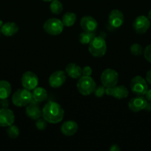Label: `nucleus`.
<instances>
[{
	"instance_id": "obj_1",
	"label": "nucleus",
	"mask_w": 151,
	"mask_h": 151,
	"mask_svg": "<svg viewBox=\"0 0 151 151\" xmlns=\"http://www.w3.org/2000/svg\"><path fill=\"white\" fill-rule=\"evenodd\" d=\"M42 117L48 123L57 124L63 119L65 111L62 106L55 102L46 103L42 109Z\"/></svg>"
},
{
	"instance_id": "obj_2",
	"label": "nucleus",
	"mask_w": 151,
	"mask_h": 151,
	"mask_svg": "<svg viewBox=\"0 0 151 151\" xmlns=\"http://www.w3.org/2000/svg\"><path fill=\"white\" fill-rule=\"evenodd\" d=\"M88 50L90 54L96 58L102 57L107 51V43L101 36H96L89 44Z\"/></svg>"
},
{
	"instance_id": "obj_3",
	"label": "nucleus",
	"mask_w": 151,
	"mask_h": 151,
	"mask_svg": "<svg viewBox=\"0 0 151 151\" xmlns=\"http://www.w3.org/2000/svg\"><path fill=\"white\" fill-rule=\"evenodd\" d=\"M78 92L84 96L90 95L94 92L96 87V82L90 76H82L78 78L76 84Z\"/></svg>"
},
{
	"instance_id": "obj_4",
	"label": "nucleus",
	"mask_w": 151,
	"mask_h": 151,
	"mask_svg": "<svg viewBox=\"0 0 151 151\" xmlns=\"http://www.w3.org/2000/svg\"><path fill=\"white\" fill-rule=\"evenodd\" d=\"M32 92L26 88H20L13 93L12 96V103L17 107L26 106L32 101Z\"/></svg>"
},
{
	"instance_id": "obj_5",
	"label": "nucleus",
	"mask_w": 151,
	"mask_h": 151,
	"mask_svg": "<svg viewBox=\"0 0 151 151\" xmlns=\"http://www.w3.org/2000/svg\"><path fill=\"white\" fill-rule=\"evenodd\" d=\"M44 30L50 35H58L62 32L64 24L62 20L56 18H51L45 21L43 25Z\"/></svg>"
},
{
	"instance_id": "obj_6",
	"label": "nucleus",
	"mask_w": 151,
	"mask_h": 151,
	"mask_svg": "<svg viewBox=\"0 0 151 151\" xmlns=\"http://www.w3.org/2000/svg\"><path fill=\"white\" fill-rule=\"evenodd\" d=\"M130 89L137 96H144L148 90L147 82L141 76H135L130 81Z\"/></svg>"
},
{
	"instance_id": "obj_7",
	"label": "nucleus",
	"mask_w": 151,
	"mask_h": 151,
	"mask_svg": "<svg viewBox=\"0 0 151 151\" xmlns=\"http://www.w3.org/2000/svg\"><path fill=\"white\" fill-rule=\"evenodd\" d=\"M101 81L104 86L113 87L118 81V72L113 69H107L103 71L101 75Z\"/></svg>"
},
{
	"instance_id": "obj_8",
	"label": "nucleus",
	"mask_w": 151,
	"mask_h": 151,
	"mask_svg": "<svg viewBox=\"0 0 151 151\" xmlns=\"http://www.w3.org/2000/svg\"><path fill=\"white\" fill-rule=\"evenodd\" d=\"M22 85L26 89L33 91L35 88L38 86V78L35 73L32 72H25L22 75Z\"/></svg>"
},
{
	"instance_id": "obj_9",
	"label": "nucleus",
	"mask_w": 151,
	"mask_h": 151,
	"mask_svg": "<svg viewBox=\"0 0 151 151\" xmlns=\"http://www.w3.org/2000/svg\"><path fill=\"white\" fill-rule=\"evenodd\" d=\"M150 22L149 18L145 16H139L135 19L133 23V27L138 34H144L149 29Z\"/></svg>"
},
{
	"instance_id": "obj_10",
	"label": "nucleus",
	"mask_w": 151,
	"mask_h": 151,
	"mask_svg": "<svg viewBox=\"0 0 151 151\" xmlns=\"http://www.w3.org/2000/svg\"><path fill=\"white\" fill-rule=\"evenodd\" d=\"M148 102L143 96H137L133 97L128 102V108L131 111L139 112L146 109Z\"/></svg>"
},
{
	"instance_id": "obj_11",
	"label": "nucleus",
	"mask_w": 151,
	"mask_h": 151,
	"mask_svg": "<svg viewBox=\"0 0 151 151\" xmlns=\"http://www.w3.org/2000/svg\"><path fill=\"white\" fill-rule=\"evenodd\" d=\"M25 114L28 117L30 118L31 119H33V120H36L42 116V111L40 109L38 103L32 100V101L28 106H26Z\"/></svg>"
},
{
	"instance_id": "obj_12",
	"label": "nucleus",
	"mask_w": 151,
	"mask_h": 151,
	"mask_svg": "<svg viewBox=\"0 0 151 151\" xmlns=\"http://www.w3.org/2000/svg\"><path fill=\"white\" fill-rule=\"evenodd\" d=\"M66 75L63 71H56L50 75L49 78V85L52 88H59L66 81Z\"/></svg>"
},
{
	"instance_id": "obj_13",
	"label": "nucleus",
	"mask_w": 151,
	"mask_h": 151,
	"mask_svg": "<svg viewBox=\"0 0 151 151\" xmlns=\"http://www.w3.org/2000/svg\"><path fill=\"white\" fill-rule=\"evenodd\" d=\"M124 21V14L121 11L117 9H114L110 13L108 22L110 25L113 28H118L123 24Z\"/></svg>"
},
{
	"instance_id": "obj_14",
	"label": "nucleus",
	"mask_w": 151,
	"mask_h": 151,
	"mask_svg": "<svg viewBox=\"0 0 151 151\" xmlns=\"http://www.w3.org/2000/svg\"><path fill=\"white\" fill-rule=\"evenodd\" d=\"M15 115L8 109H0V127H8L13 124Z\"/></svg>"
},
{
	"instance_id": "obj_15",
	"label": "nucleus",
	"mask_w": 151,
	"mask_h": 151,
	"mask_svg": "<svg viewBox=\"0 0 151 151\" xmlns=\"http://www.w3.org/2000/svg\"><path fill=\"white\" fill-rule=\"evenodd\" d=\"M80 25L84 31L95 32L98 27V23L96 19L90 16H84L80 21Z\"/></svg>"
},
{
	"instance_id": "obj_16",
	"label": "nucleus",
	"mask_w": 151,
	"mask_h": 151,
	"mask_svg": "<svg viewBox=\"0 0 151 151\" xmlns=\"http://www.w3.org/2000/svg\"><path fill=\"white\" fill-rule=\"evenodd\" d=\"M78 128V124L75 121H65L61 127V132L63 135L67 136V137H71L76 134Z\"/></svg>"
},
{
	"instance_id": "obj_17",
	"label": "nucleus",
	"mask_w": 151,
	"mask_h": 151,
	"mask_svg": "<svg viewBox=\"0 0 151 151\" xmlns=\"http://www.w3.org/2000/svg\"><path fill=\"white\" fill-rule=\"evenodd\" d=\"M1 32L5 36H13L16 35L19 31V27L14 22H8L4 23L2 26L0 27Z\"/></svg>"
},
{
	"instance_id": "obj_18",
	"label": "nucleus",
	"mask_w": 151,
	"mask_h": 151,
	"mask_svg": "<svg viewBox=\"0 0 151 151\" xmlns=\"http://www.w3.org/2000/svg\"><path fill=\"white\" fill-rule=\"evenodd\" d=\"M65 72L68 76L73 79H78L82 76V69L74 63H69L65 68Z\"/></svg>"
},
{
	"instance_id": "obj_19",
	"label": "nucleus",
	"mask_w": 151,
	"mask_h": 151,
	"mask_svg": "<svg viewBox=\"0 0 151 151\" xmlns=\"http://www.w3.org/2000/svg\"><path fill=\"white\" fill-rule=\"evenodd\" d=\"M32 97L34 101L37 103H42L47 98V92L45 88L38 87L34 88L32 91Z\"/></svg>"
},
{
	"instance_id": "obj_20",
	"label": "nucleus",
	"mask_w": 151,
	"mask_h": 151,
	"mask_svg": "<svg viewBox=\"0 0 151 151\" xmlns=\"http://www.w3.org/2000/svg\"><path fill=\"white\" fill-rule=\"evenodd\" d=\"M129 94L128 89L127 87L123 85H116L113 86V97L115 98L121 100L127 97Z\"/></svg>"
},
{
	"instance_id": "obj_21",
	"label": "nucleus",
	"mask_w": 151,
	"mask_h": 151,
	"mask_svg": "<svg viewBox=\"0 0 151 151\" xmlns=\"http://www.w3.org/2000/svg\"><path fill=\"white\" fill-rule=\"evenodd\" d=\"M11 91V85L8 81H0V100L8 98Z\"/></svg>"
},
{
	"instance_id": "obj_22",
	"label": "nucleus",
	"mask_w": 151,
	"mask_h": 151,
	"mask_svg": "<svg viewBox=\"0 0 151 151\" xmlns=\"http://www.w3.org/2000/svg\"><path fill=\"white\" fill-rule=\"evenodd\" d=\"M76 21V15L72 12H68L62 16V22L63 23L64 26L65 27H71L75 24Z\"/></svg>"
},
{
	"instance_id": "obj_23",
	"label": "nucleus",
	"mask_w": 151,
	"mask_h": 151,
	"mask_svg": "<svg viewBox=\"0 0 151 151\" xmlns=\"http://www.w3.org/2000/svg\"><path fill=\"white\" fill-rule=\"evenodd\" d=\"M95 37H96V35H95L94 32L84 31L78 35V41L82 44H89Z\"/></svg>"
},
{
	"instance_id": "obj_24",
	"label": "nucleus",
	"mask_w": 151,
	"mask_h": 151,
	"mask_svg": "<svg viewBox=\"0 0 151 151\" xmlns=\"http://www.w3.org/2000/svg\"><path fill=\"white\" fill-rule=\"evenodd\" d=\"M50 10L53 14H60L63 11V4L59 0H53L50 4Z\"/></svg>"
},
{
	"instance_id": "obj_25",
	"label": "nucleus",
	"mask_w": 151,
	"mask_h": 151,
	"mask_svg": "<svg viewBox=\"0 0 151 151\" xmlns=\"http://www.w3.org/2000/svg\"><path fill=\"white\" fill-rule=\"evenodd\" d=\"M7 134L9 138L10 139H16L19 136V129L17 125L12 124L11 125L7 127Z\"/></svg>"
},
{
	"instance_id": "obj_26",
	"label": "nucleus",
	"mask_w": 151,
	"mask_h": 151,
	"mask_svg": "<svg viewBox=\"0 0 151 151\" xmlns=\"http://www.w3.org/2000/svg\"><path fill=\"white\" fill-rule=\"evenodd\" d=\"M130 52L132 55L135 56H139L144 52L143 47L141 44H137V43H135V44H132L131 47L130 48Z\"/></svg>"
},
{
	"instance_id": "obj_27",
	"label": "nucleus",
	"mask_w": 151,
	"mask_h": 151,
	"mask_svg": "<svg viewBox=\"0 0 151 151\" xmlns=\"http://www.w3.org/2000/svg\"><path fill=\"white\" fill-rule=\"evenodd\" d=\"M47 126V122L44 119V118H38V119H36V127L38 130L39 131H43V130H45Z\"/></svg>"
},
{
	"instance_id": "obj_28",
	"label": "nucleus",
	"mask_w": 151,
	"mask_h": 151,
	"mask_svg": "<svg viewBox=\"0 0 151 151\" xmlns=\"http://www.w3.org/2000/svg\"><path fill=\"white\" fill-rule=\"evenodd\" d=\"M105 88L106 87L104 86L103 85L102 86H96V88L94 90V94L96 95V97H103L104 94H105Z\"/></svg>"
},
{
	"instance_id": "obj_29",
	"label": "nucleus",
	"mask_w": 151,
	"mask_h": 151,
	"mask_svg": "<svg viewBox=\"0 0 151 151\" xmlns=\"http://www.w3.org/2000/svg\"><path fill=\"white\" fill-rule=\"evenodd\" d=\"M144 56L148 62L151 63V44H149L145 47L144 50Z\"/></svg>"
},
{
	"instance_id": "obj_30",
	"label": "nucleus",
	"mask_w": 151,
	"mask_h": 151,
	"mask_svg": "<svg viewBox=\"0 0 151 151\" xmlns=\"http://www.w3.org/2000/svg\"><path fill=\"white\" fill-rule=\"evenodd\" d=\"M92 72H93V70H92L91 67L89 66H84L82 69V75L84 76H91Z\"/></svg>"
},
{
	"instance_id": "obj_31",
	"label": "nucleus",
	"mask_w": 151,
	"mask_h": 151,
	"mask_svg": "<svg viewBox=\"0 0 151 151\" xmlns=\"http://www.w3.org/2000/svg\"><path fill=\"white\" fill-rule=\"evenodd\" d=\"M0 106L2 109H7V107L9 106V102L7 100V98L0 100Z\"/></svg>"
},
{
	"instance_id": "obj_32",
	"label": "nucleus",
	"mask_w": 151,
	"mask_h": 151,
	"mask_svg": "<svg viewBox=\"0 0 151 151\" xmlns=\"http://www.w3.org/2000/svg\"><path fill=\"white\" fill-rule=\"evenodd\" d=\"M144 96H145L144 97L146 98L147 101L149 103H151V89L147 90V92L145 93Z\"/></svg>"
},
{
	"instance_id": "obj_33",
	"label": "nucleus",
	"mask_w": 151,
	"mask_h": 151,
	"mask_svg": "<svg viewBox=\"0 0 151 151\" xmlns=\"http://www.w3.org/2000/svg\"><path fill=\"white\" fill-rule=\"evenodd\" d=\"M113 92V87H106L105 88V94L108 96H112Z\"/></svg>"
},
{
	"instance_id": "obj_34",
	"label": "nucleus",
	"mask_w": 151,
	"mask_h": 151,
	"mask_svg": "<svg viewBox=\"0 0 151 151\" xmlns=\"http://www.w3.org/2000/svg\"><path fill=\"white\" fill-rule=\"evenodd\" d=\"M145 80H146L147 82L148 83L151 84V69H150V70L147 72L146 79Z\"/></svg>"
},
{
	"instance_id": "obj_35",
	"label": "nucleus",
	"mask_w": 151,
	"mask_h": 151,
	"mask_svg": "<svg viewBox=\"0 0 151 151\" xmlns=\"http://www.w3.org/2000/svg\"><path fill=\"white\" fill-rule=\"evenodd\" d=\"M110 151H119L120 148L118 147V145H113L110 148Z\"/></svg>"
},
{
	"instance_id": "obj_36",
	"label": "nucleus",
	"mask_w": 151,
	"mask_h": 151,
	"mask_svg": "<svg viewBox=\"0 0 151 151\" xmlns=\"http://www.w3.org/2000/svg\"><path fill=\"white\" fill-rule=\"evenodd\" d=\"M148 18H149V19L151 20V9L150 10V11L148 12Z\"/></svg>"
},
{
	"instance_id": "obj_37",
	"label": "nucleus",
	"mask_w": 151,
	"mask_h": 151,
	"mask_svg": "<svg viewBox=\"0 0 151 151\" xmlns=\"http://www.w3.org/2000/svg\"><path fill=\"white\" fill-rule=\"evenodd\" d=\"M2 24H3V22H2V21H1V20H0V27H1L2 26Z\"/></svg>"
},
{
	"instance_id": "obj_38",
	"label": "nucleus",
	"mask_w": 151,
	"mask_h": 151,
	"mask_svg": "<svg viewBox=\"0 0 151 151\" xmlns=\"http://www.w3.org/2000/svg\"><path fill=\"white\" fill-rule=\"evenodd\" d=\"M42 1H52L53 0H42Z\"/></svg>"
},
{
	"instance_id": "obj_39",
	"label": "nucleus",
	"mask_w": 151,
	"mask_h": 151,
	"mask_svg": "<svg viewBox=\"0 0 151 151\" xmlns=\"http://www.w3.org/2000/svg\"><path fill=\"white\" fill-rule=\"evenodd\" d=\"M0 35H1V30H0Z\"/></svg>"
}]
</instances>
